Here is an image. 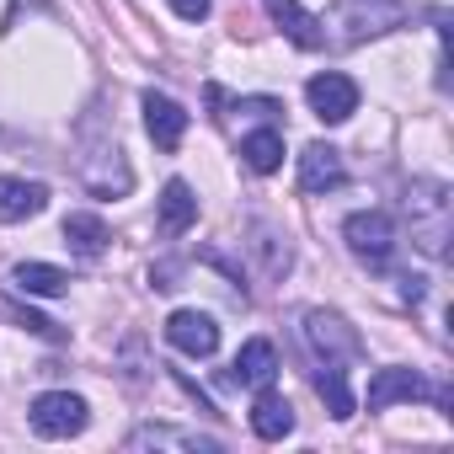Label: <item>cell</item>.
Returning a JSON list of instances; mask_svg holds the SVG:
<instances>
[{"instance_id": "5b68a950", "label": "cell", "mask_w": 454, "mask_h": 454, "mask_svg": "<svg viewBox=\"0 0 454 454\" xmlns=\"http://www.w3.org/2000/svg\"><path fill=\"white\" fill-rule=\"evenodd\" d=\"M86 422H91V406L70 390H43L33 401V433L38 438H75Z\"/></svg>"}, {"instance_id": "52a82bcc", "label": "cell", "mask_w": 454, "mask_h": 454, "mask_svg": "<svg viewBox=\"0 0 454 454\" xmlns=\"http://www.w3.org/2000/svg\"><path fill=\"white\" fill-rule=\"evenodd\" d=\"M81 182H86L91 192H102V198H123V192L134 187V171H129V160H123V145H118V139H102L91 155H81Z\"/></svg>"}, {"instance_id": "d6986e66", "label": "cell", "mask_w": 454, "mask_h": 454, "mask_svg": "<svg viewBox=\"0 0 454 454\" xmlns=\"http://www.w3.org/2000/svg\"><path fill=\"white\" fill-rule=\"evenodd\" d=\"M107 241H113V236H107L102 214H86V208H81V214L65 219V247H70L81 262H97V257L107 252Z\"/></svg>"}, {"instance_id": "2e32d148", "label": "cell", "mask_w": 454, "mask_h": 454, "mask_svg": "<svg viewBox=\"0 0 454 454\" xmlns=\"http://www.w3.org/2000/svg\"><path fill=\"white\" fill-rule=\"evenodd\" d=\"M231 380H236V385H247V390L273 385V380H278V353H273V342H268V337H252V342L236 353Z\"/></svg>"}, {"instance_id": "e0dca14e", "label": "cell", "mask_w": 454, "mask_h": 454, "mask_svg": "<svg viewBox=\"0 0 454 454\" xmlns=\"http://www.w3.org/2000/svg\"><path fill=\"white\" fill-rule=\"evenodd\" d=\"M252 433H257L262 443H278V438L294 433V406H289L273 385H262L257 401H252Z\"/></svg>"}, {"instance_id": "603a6c76", "label": "cell", "mask_w": 454, "mask_h": 454, "mask_svg": "<svg viewBox=\"0 0 454 454\" xmlns=\"http://www.w3.org/2000/svg\"><path fill=\"white\" fill-rule=\"evenodd\" d=\"M12 316H17V326H27V332H33V337H43V342H65V337H70L59 321L38 316V310H27V305H12Z\"/></svg>"}, {"instance_id": "ffe728a7", "label": "cell", "mask_w": 454, "mask_h": 454, "mask_svg": "<svg viewBox=\"0 0 454 454\" xmlns=\"http://www.w3.org/2000/svg\"><path fill=\"white\" fill-rule=\"evenodd\" d=\"M241 160L257 171V176H273L278 166H284V134L268 123V129H252L247 139H241Z\"/></svg>"}, {"instance_id": "7402d4cb", "label": "cell", "mask_w": 454, "mask_h": 454, "mask_svg": "<svg viewBox=\"0 0 454 454\" xmlns=\"http://www.w3.org/2000/svg\"><path fill=\"white\" fill-rule=\"evenodd\" d=\"M252 236H257L252 247L262 252V268H268L273 278H278V273H289V247H278V236L268 231V224H257V231H252Z\"/></svg>"}, {"instance_id": "30bf717a", "label": "cell", "mask_w": 454, "mask_h": 454, "mask_svg": "<svg viewBox=\"0 0 454 454\" xmlns=\"http://www.w3.org/2000/svg\"><path fill=\"white\" fill-rule=\"evenodd\" d=\"M129 449H176V454H214L219 438H203L192 427H171V422H139L129 433Z\"/></svg>"}, {"instance_id": "7c38bea8", "label": "cell", "mask_w": 454, "mask_h": 454, "mask_svg": "<svg viewBox=\"0 0 454 454\" xmlns=\"http://www.w3.org/2000/svg\"><path fill=\"white\" fill-rule=\"evenodd\" d=\"M139 107H145V129H150L155 150H176L182 134H187V113H182L171 97H160V91H145Z\"/></svg>"}, {"instance_id": "4fadbf2b", "label": "cell", "mask_w": 454, "mask_h": 454, "mask_svg": "<svg viewBox=\"0 0 454 454\" xmlns=\"http://www.w3.org/2000/svg\"><path fill=\"white\" fill-rule=\"evenodd\" d=\"M268 17L284 27V38H294L300 49H326V27H321V17L316 12H305L300 0H268Z\"/></svg>"}, {"instance_id": "5bb4252c", "label": "cell", "mask_w": 454, "mask_h": 454, "mask_svg": "<svg viewBox=\"0 0 454 454\" xmlns=\"http://www.w3.org/2000/svg\"><path fill=\"white\" fill-rule=\"evenodd\" d=\"M43 203H49V187H43V182L0 176V224H22V219L43 214Z\"/></svg>"}, {"instance_id": "8992f818", "label": "cell", "mask_w": 454, "mask_h": 454, "mask_svg": "<svg viewBox=\"0 0 454 454\" xmlns=\"http://www.w3.org/2000/svg\"><path fill=\"white\" fill-rule=\"evenodd\" d=\"M305 102H310V113L321 123H348L358 113V81L342 75V70H321V75H310Z\"/></svg>"}, {"instance_id": "6da1fadb", "label": "cell", "mask_w": 454, "mask_h": 454, "mask_svg": "<svg viewBox=\"0 0 454 454\" xmlns=\"http://www.w3.org/2000/svg\"><path fill=\"white\" fill-rule=\"evenodd\" d=\"M406 22H411V6H406V0H337L332 17H326L321 27H332V33H326L332 43L353 49V43L385 38V33L406 27Z\"/></svg>"}, {"instance_id": "cb8c5ba5", "label": "cell", "mask_w": 454, "mask_h": 454, "mask_svg": "<svg viewBox=\"0 0 454 454\" xmlns=\"http://www.w3.org/2000/svg\"><path fill=\"white\" fill-rule=\"evenodd\" d=\"M236 113H247V118H262V123H278L284 102H278V97H241V102H236Z\"/></svg>"}, {"instance_id": "ac0fdd59", "label": "cell", "mask_w": 454, "mask_h": 454, "mask_svg": "<svg viewBox=\"0 0 454 454\" xmlns=\"http://www.w3.org/2000/svg\"><path fill=\"white\" fill-rule=\"evenodd\" d=\"M12 284H17V294H33V300H59V294H70V273L54 268V262H17V268H12Z\"/></svg>"}, {"instance_id": "d4e9b609", "label": "cell", "mask_w": 454, "mask_h": 454, "mask_svg": "<svg viewBox=\"0 0 454 454\" xmlns=\"http://www.w3.org/2000/svg\"><path fill=\"white\" fill-rule=\"evenodd\" d=\"M166 6H171L182 22H203V17L214 12V0H166Z\"/></svg>"}, {"instance_id": "9a60e30c", "label": "cell", "mask_w": 454, "mask_h": 454, "mask_svg": "<svg viewBox=\"0 0 454 454\" xmlns=\"http://www.w3.org/2000/svg\"><path fill=\"white\" fill-rule=\"evenodd\" d=\"M198 224V198H192V187L182 182V176H171L166 187H160V236L166 241H176V236H187Z\"/></svg>"}, {"instance_id": "7a4b0ae2", "label": "cell", "mask_w": 454, "mask_h": 454, "mask_svg": "<svg viewBox=\"0 0 454 454\" xmlns=\"http://www.w3.org/2000/svg\"><path fill=\"white\" fill-rule=\"evenodd\" d=\"M406 219H411V241L427 257H443V247H449V182L417 176L406 187Z\"/></svg>"}, {"instance_id": "9c48e42d", "label": "cell", "mask_w": 454, "mask_h": 454, "mask_svg": "<svg viewBox=\"0 0 454 454\" xmlns=\"http://www.w3.org/2000/svg\"><path fill=\"white\" fill-rule=\"evenodd\" d=\"M427 395H433V385L417 369H401V364L374 369V380H369V411H385L395 401H427Z\"/></svg>"}, {"instance_id": "277c9868", "label": "cell", "mask_w": 454, "mask_h": 454, "mask_svg": "<svg viewBox=\"0 0 454 454\" xmlns=\"http://www.w3.org/2000/svg\"><path fill=\"white\" fill-rule=\"evenodd\" d=\"M300 337L316 348L321 364H342V358H358V353H364L358 332H353L337 310H305V316H300Z\"/></svg>"}, {"instance_id": "ba28073f", "label": "cell", "mask_w": 454, "mask_h": 454, "mask_svg": "<svg viewBox=\"0 0 454 454\" xmlns=\"http://www.w3.org/2000/svg\"><path fill=\"white\" fill-rule=\"evenodd\" d=\"M166 342H171L176 353H187V358H208V353L219 348V326H214V316H203V310H171V316H166Z\"/></svg>"}, {"instance_id": "3957f363", "label": "cell", "mask_w": 454, "mask_h": 454, "mask_svg": "<svg viewBox=\"0 0 454 454\" xmlns=\"http://www.w3.org/2000/svg\"><path fill=\"white\" fill-rule=\"evenodd\" d=\"M342 241H348V252H353L358 262L385 268V262L395 257V219H390L385 208H358V214L342 219Z\"/></svg>"}, {"instance_id": "8fae6325", "label": "cell", "mask_w": 454, "mask_h": 454, "mask_svg": "<svg viewBox=\"0 0 454 454\" xmlns=\"http://www.w3.org/2000/svg\"><path fill=\"white\" fill-rule=\"evenodd\" d=\"M342 182H348L342 150H332L326 139H316V145L300 150V187H305V192H332V187H342Z\"/></svg>"}, {"instance_id": "44dd1931", "label": "cell", "mask_w": 454, "mask_h": 454, "mask_svg": "<svg viewBox=\"0 0 454 454\" xmlns=\"http://www.w3.org/2000/svg\"><path fill=\"white\" fill-rule=\"evenodd\" d=\"M316 390H321V401H326V411H332L337 422H348V417L358 411V401H353V390H348V369H342V364H321V369H316Z\"/></svg>"}]
</instances>
